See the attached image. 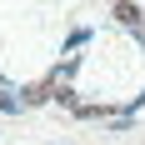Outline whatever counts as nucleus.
Instances as JSON below:
<instances>
[{
  "instance_id": "f257e3e1",
  "label": "nucleus",
  "mask_w": 145,
  "mask_h": 145,
  "mask_svg": "<svg viewBox=\"0 0 145 145\" xmlns=\"http://www.w3.org/2000/svg\"><path fill=\"white\" fill-rule=\"evenodd\" d=\"M115 20H120L125 30H145V25H140V10H135L130 0H125V5H115Z\"/></svg>"
}]
</instances>
